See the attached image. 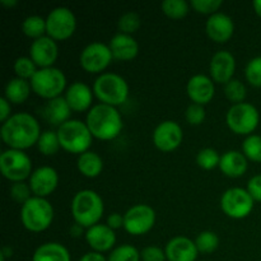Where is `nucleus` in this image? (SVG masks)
I'll list each match as a JSON object with an SVG mask.
<instances>
[{
  "instance_id": "1",
  "label": "nucleus",
  "mask_w": 261,
  "mask_h": 261,
  "mask_svg": "<svg viewBox=\"0 0 261 261\" xmlns=\"http://www.w3.org/2000/svg\"><path fill=\"white\" fill-rule=\"evenodd\" d=\"M0 135L3 142L12 149H27L37 144L41 135L40 124L28 112H17L3 122Z\"/></svg>"
},
{
  "instance_id": "2",
  "label": "nucleus",
  "mask_w": 261,
  "mask_h": 261,
  "mask_svg": "<svg viewBox=\"0 0 261 261\" xmlns=\"http://www.w3.org/2000/svg\"><path fill=\"white\" fill-rule=\"evenodd\" d=\"M86 124L93 137L102 140L115 139L122 130V119L116 107L94 105L87 114Z\"/></svg>"
},
{
  "instance_id": "3",
  "label": "nucleus",
  "mask_w": 261,
  "mask_h": 261,
  "mask_svg": "<svg viewBox=\"0 0 261 261\" xmlns=\"http://www.w3.org/2000/svg\"><path fill=\"white\" fill-rule=\"evenodd\" d=\"M105 206L101 196L93 190H81L74 195L71 200V214L76 224L89 227L98 224L102 218Z\"/></svg>"
},
{
  "instance_id": "4",
  "label": "nucleus",
  "mask_w": 261,
  "mask_h": 261,
  "mask_svg": "<svg viewBox=\"0 0 261 261\" xmlns=\"http://www.w3.org/2000/svg\"><path fill=\"white\" fill-rule=\"evenodd\" d=\"M54 219V208L50 201L32 196L20 208V221L31 232H42L50 227Z\"/></svg>"
},
{
  "instance_id": "5",
  "label": "nucleus",
  "mask_w": 261,
  "mask_h": 261,
  "mask_svg": "<svg viewBox=\"0 0 261 261\" xmlns=\"http://www.w3.org/2000/svg\"><path fill=\"white\" fill-rule=\"evenodd\" d=\"M93 92L102 103L116 107L127 99L129 86L119 74L102 73L94 81Z\"/></svg>"
},
{
  "instance_id": "6",
  "label": "nucleus",
  "mask_w": 261,
  "mask_h": 261,
  "mask_svg": "<svg viewBox=\"0 0 261 261\" xmlns=\"http://www.w3.org/2000/svg\"><path fill=\"white\" fill-rule=\"evenodd\" d=\"M58 137L61 148L70 153L87 152L91 147L92 137L86 122L81 120H69L58 127Z\"/></svg>"
},
{
  "instance_id": "7",
  "label": "nucleus",
  "mask_w": 261,
  "mask_h": 261,
  "mask_svg": "<svg viewBox=\"0 0 261 261\" xmlns=\"http://www.w3.org/2000/svg\"><path fill=\"white\" fill-rule=\"evenodd\" d=\"M66 86V78L63 70L55 66L41 68L31 79L32 91L46 99L60 97Z\"/></svg>"
},
{
  "instance_id": "8",
  "label": "nucleus",
  "mask_w": 261,
  "mask_h": 261,
  "mask_svg": "<svg viewBox=\"0 0 261 261\" xmlns=\"http://www.w3.org/2000/svg\"><path fill=\"white\" fill-rule=\"evenodd\" d=\"M0 171L13 182L24 181L32 175V161L23 150L10 148L0 154Z\"/></svg>"
},
{
  "instance_id": "9",
  "label": "nucleus",
  "mask_w": 261,
  "mask_h": 261,
  "mask_svg": "<svg viewBox=\"0 0 261 261\" xmlns=\"http://www.w3.org/2000/svg\"><path fill=\"white\" fill-rule=\"evenodd\" d=\"M260 115L256 107L247 102L233 103L227 111L226 121L229 129L240 135L254 132L259 125Z\"/></svg>"
},
{
  "instance_id": "10",
  "label": "nucleus",
  "mask_w": 261,
  "mask_h": 261,
  "mask_svg": "<svg viewBox=\"0 0 261 261\" xmlns=\"http://www.w3.org/2000/svg\"><path fill=\"white\" fill-rule=\"evenodd\" d=\"M254 199L242 188H231L221 196V208L228 217L241 219L249 216L254 208Z\"/></svg>"
},
{
  "instance_id": "11",
  "label": "nucleus",
  "mask_w": 261,
  "mask_h": 261,
  "mask_svg": "<svg viewBox=\"0 0 261 261\" xmlns=\"http://www.w3.org/2000/svg\"><path fill=\"white\" fill-rule=\"evenodd\" d=\"M75 28V15L66 7L54 8L46 18V33L54 40H66L73 35Z\"/></svg>"
},
{
  "instance_id": "12",
  "label": "nucleus",
  "mask_w": 261,
  "mask_h": 261,
  "mask_svg": "<svg viewBox=\"0 0 261 261\" xmlns=\"http://www.w3.org/2000/svg\"><path fill=\"white\" fill-rule=\"evenodd\" d=\"M155 223V212L148 204H137L124 214V228L127 233L140 236L153 228Z\"/></svg>"
},
{
  "instance_id": "13",
  "label": "nucleus",
  "mask_w": 261,
  "mask_h": 261,
  "mask_svg": "<svg viewBox=\"0 0 261 261\" xmlns=\"http://www.w3.org/2000/svg\"><path fill=\"white\" fill-rule=\"evenodd\" d=\"M112 59L109 45L102 42L88 43L79 56L82 68L88 73H99L107 68Z\"/></svg>"
},
{
  "instance_id": "14",
  "label": "nucleus",
  "mask_w": 261,
  "mask_h": 261,
  "mask_svg": "<svg viewBox=\"0 0 261 261\" xmlns=\"http://www.w3.org/2000/svg\"><path fill=\"white\" fill-rule=\"evenodd\" d=\"M152 138L153 143L158 149L163 152H171L181 144L184 134L182 129L177 122L172 120H166L157 125Z\"/></svg>"
},
{
  "instance_id": "15",
  "label": "nucleus",
  "mask_w": 261,
  "mask_h": 261,
  "mask_svg": "<svg viewBox=\"0 0 261 261\" xmlns=\"http://www.w3.org/2000/svg\"><path fill=\"white\" fill-rule=\"evenodd\" d=\"M58 45L50 36L36 38L30 47V58L41 68H50L58 58Z\"/></svg>"
},
{
  "instance_id": "16",
  "label": "nucleus",
  "mask_w": 261,
  "mask_h": 261,
  "mask_svg": "<svg viewBox=\"0 0 261 261\" xmlns=\"http://www.w3.org/2000/svg\"><path fill=\"white\" fill-rule=\"evenodd\" d=\"M59 176L55 168L50 166H42L36 168L30 176V188L35 196L46 198L56 189Z\"/></svg>"
},
{
  "instance_id": "17",
  "label": "nucleus",
  "mask_w": 261,
  "mask_h": 261,
  "mask_svg": "<svg viewBox=\"0 0 261 261\" xmlns=\"http://www.w3.org/2000/svg\"><path fill=\"white\" fill-rule=\"evenodd\" d=\"M234 70H236V59L229 51L221 50L213 55L209 65L211 76L217 83H228L233 79Z\"/></svg>"
},
{
  "instance_id": "18",
  "label": "nucleus",
  "mask_w": 261,
  "mask_h": 261,
  "mask_svg": "<svg viewBox=\"0 0 261 261\" xmlns=\"http://www.w3.org/2000/svg\"><path fill=\"white\" fill-rule=\"evenodd\" d=\"M165 252L168 261H195L199 251L193 240L176 236L167 242Z\"/></svg>"
},
{
  "instance_id": "19",
  "label": "nucleus",
  "mask_w": 261,
  "mask_h": 261,
  "mask_svg": "<svg viewBox=\"0 0 261 261\" xmlns=\"http://www.w3.org/2000/svg\"><path fill=\"white\" fill-rule=\"evenodd\" d=\"M87 244L93 249V251L102 252L109 251L116 244V234L114 229L110 228L107 224H94L89 227L86 232Z\"/></svg>"
},
{
  "instance_id": "20",
  "label": "nucleus",
  "mask_w": 261,
  "mask_h": 261,
  "mask_svg": "<svg viewBox=\"0 0 261 261\" xmlns=\"http://www.w3.org/2000/svg\"><path fill=\"white\" fill-rule=\"evenodd\" d=\"M206 33L216 42H226L232 37L234 31V23L228 14L217 12L208 18L205 24Z\"/></svg>"
},
{
  "instance_id": "21",
  "label": "nucleus",
  "mask_w": 261,
  "mask_h": 261,
  "mask_svg": "<svg viewBox=\"0 0 261 261\" xmlns=\"http://www.w3.org/2000/svg\"><path fill=\"white\" fill-rule=\"evenodd\" d=\"M188 94L194 103L206 105L214 97L213 79L205 74H195L188 82Z\"/></svg>"
},
{
  "instance_id": "22",
  "label": "nucleus",
  "mask_w": 261,
  "mask_h": 261,
  "mask_svg": "<svg viewBox=\"0 0 261 261\" xmlns=\"http://www.w3.org/2000/svg\"><path fill=\"white\" fill-rule=\"evenodd\" d=\"M109 47L111 50L112 58L121 61L133 60L139 53V45L137 40L132 35L121 32L116 33L110 40Z\"/></svg>"
},
{
  "instance_id": "23",
  "label": "nucleus",
  "mask_w": 261,
  "mask_h": 261,
  "mask_svg": "<svg viewBox=\"0 0 261 261\" xmlns=\"http://www.w3.org/2000/svg\"><path fill=\"white\" fill-rule=\"evenodd\" d=\"M65 99L73 111H86L91 107L93 93L92 89L83 82H74L68 87Z\"/></svg>"
},
{
  "instance_id": "24",
  "label": "nucleus",
  "mask_w": 261,
  "mask_h": 261,
  "mask_svg": "<svg viewBox=\"0 0 261 261\" xmlns=\"http://www.w3.org/2000/svg\"><path fill=\"white\" fill-rule=\"evenodd\" d=\"M71 109L66 102L65 97L60 96L56 98L48 99L42 109V116L51 125L61 126L64 122L70 120Z\"/></svg>"
},
{
  "instance_id": "25",
  "label": "nucleus",
  "mask_w": 261,
  "mask_h": 261,
  "mask_svg": "<svg viewBox=\"0 0 261 261\" xmlns=\"http://www.w3.org/2000/svg\"><path fill=\"white\" fill-rule=\"evenodd\" d=\"M219 168L229 177H240L247 170V158L239 150H228L221 155Z\"/></svg>"
},
{
  "instance_id": "26",
  "label": "nucleus",
  "mask_w": 261,
  "mask_h": 261,
  "mask_svg": "<svg viewBox=\"0 0 261 261\" xmlns=\"http://www.w3.org/2000/svg\"><path fill=\"white\" fill-rule=\"evenodd\" d=\"M32 261H70V254L61 244L47 242L36 249Z\"/></svg>"
},
{
  "instance_id": "27",
  "label": "nucleus",
  "mask_w": 261,
  "mask_h": 261,
  "mask_svg": "<svg viewBox=\"0 0 261 261\" xmlns=\"http://www.w3.org/2000/svg\"><path fill=\"white\" fill-rule=\"evenodd\" d=\"M76 166L82 175L87 176V177H97L102 172L103 161L99 157L98 153L87 150V152L79 154Z\"/></svg>"
},
{
  "instance_id": "28",
  "label": "nucleus",
  "mask_w": 261,
  "mask_h": 261,
  "mask_svg": "<svg viewBox=\"0 0 261 261\" xmlns=\"http://www.w3.org/2000/svg\"><path fill=\"white\" fill-rule=\"evenodd\" d=\"M31 89H32L31 82L15 76V78L10 79L5 86L4 97L12 103H23L30 96Z\"/></svg>"
},
{
  "instance_id": "29",
  "label": "nucleus",
  "mask_w": 261,
  "mask_h": 261,
  "mask_svg": "<svg viewBox=\"0 0 261 261\" xmlns=\"http://www.w3.org/2000/svg\"><path fill=\"white\" fill-rule=\"evenodd\" d=\"M22 30L24 35H27L28 37L35 38V40L42 37L43 33L46 32V19L37 14L28 15L23 20Z\"/></svg>"
},
{
  "instance_id": "30",
  "label": "nucleus",
  "mask_w": 261,
  "mask_h": 261,
  "mask_svg": "<svg viewBox=\"0 0 261 261\" xmlns=\"http://www.w3.org/2000/svg\"><path fill=\"white\" fill-rule=\"evenodd\" d=\"M60 142H59L58 133L53 132V130H45L41 133L40 139L37 142V148L42 154L45 155H53L58 153L59 148H60Z\"/></svg>"
},
{
  "instance_id": "31",
  "label": "nucleus",
  "mask_w": 261,
  "mask_h": 261,
  "mask_svg": "<svg viewBox=\"0 0 261 261\" xmlns=\"http://www.w3.org/2000/svg\"><path fill=\"white\" fill-rule=\"evenodd\" d=\"M196 249L199 252H204V254H211V252L216 251L218 249L219 239L217 233L212 231H204L198 234L195 240Z\"/></svg>"
},
{
  "instance_id": "32",
  "label": "nucleus",
  "mask_w": 261,
  "mask_h": 261,
  "mask_svg": "<svg viewBox=\"0 0 261 261\" xmlns=\"http://www.w3.org/2000/svg\"><path fill=\"white\" fill-rule=\"evenodd\" d=\"M161 8L166 15L173 19L184 18L189 13V4L185 0H165Z\"/></svg>"
},
{
  "instance_id": "33",
  "label": "nucleus",
  "mask_w": 261,
  "mask_h": 261,
  "mask_svg": "<svg viewBox=\"0 0 261 261\" xmlns=\"http://www.w3.org/2000/svg\"><path fill=\"white\" fill-rule=\"evenodd\" d=\"M140 252L132 245H121L115 247L107 261H140Z\"/></svg>"
},
{
  "instance_id": "34",
  "label": "nucleus",
  "mask_w": 261,
  "mask_h": 261,
  "mask_svg": "<svg viewBox=\"0 0 261 261\" xmlns=\"http://www.w3.org/2000/svg\"><path fill=\"white\" fill-rule=\"evenodd\" d=\"M242 153L246 158L254 161V162H261V137L260 135H249L242 143Z\"/></svg>"
},
{
  "instance_id": "35",
  "label": "nucleus",
  "mask_w": 261,
  "mask_h": 261,
  "mask_svg": "<svg viewBox=\"0 0 261 261\" xmlns=\"http://www.w3.org/2000/svg\"><path fill=\"white\" fill-rule=\"evenodd\" d=\"M221 162V155L213 148H203L196 154V163L204 170H213Z\"/></svg>"
},
{
  "instance_id": "36",
  "label": "nucleus",
  "mask_w": 261,
  "mask_h": 261,
  "mask_svg": "<svg viewBox=\"0 0 261 261\" xmlns=\"http://www.w3.org/2000/svg\"><path fill=\"white\" fill-rule=\"evenodd\" d=\"M36 64L33 63L32 59L30 56H19V58L15 59L14 61V71L17 74L18 78L22 79H32V76L35 75L36 71L38 69H36Z\"/></svg>"
},
{
  "instance_id": "37",
  "label": "nucleus",
  "mask_w": 261,
  "mask_h": 261,
  "mask_svg": "<svg viewBox=\"0 0 261 261\" xmlns=\"http://www.w3.org/2000/svg\"><path fill=\"white\" fill-rule=\"evenodd\" d=\"M140 24H142V19H140L139 14L135 12L124 13L119 18V22H117V27H119L120 32L126 33V35H132V33L137 32L139 30Z\"/></svg>"
},
{
  "instance_id": "38",
  "label": "nucleus",
  "mask_w": 261,
  "mask_h": 261,
  "mask_svg": "<svg viewBox=\"0 0 261 261\" xmlns=\"http://www.w3.org/2000/svg\"><path fill=\"white\" fill-rule=\"evenodd\" d=\"M224 94L227 98L234 103H241L246 97V87L239 79H231L224 84Z\"/></svg>"
},
{
  "instance_id": "39",
  "label": "nucleus",
  "mask_w": 261,
  "mask_h": 261,
  "mask_svg": "<svg viewBox=\"0 0 261 261\" xmlns=\"http://www.w3.org/2000/svg\"><path fill=\"white\" fill-rule=\"evenodd\" d=\"M247 82L255 87H261V56L252 58L245 69Z\"/></svg>"
},
{
  "instance_id": "40",
  "label": "nucleus",
  "mask_w": 261,
  "mask_h": 261,
  "mask_svg": "<svg viewBox=\"0 0 261 261\" xmlns=\"http://www.w3.org/2000/svg\"><path fill=\"white\" fill-rule=\"evenodd\" d=\"M10 196H12V199L14 201H17V203L19 204H24L25 201L30 200L32 196H31V193H32V190H31L30 188V184H25L23 182V181H19V182H14L12 186H10Z\"/></svg>"
},
{
  "instance_id": "41",
  "label": "nucleus",
  "mask_w": 261,
  "mask_h": 261,
  "mask_svg": "<svg viewBox=\"0 0 261 261\" xmlns=\"http://www.w3.org/2000/svg\"><path fill=\"white\" fill-rule=\"evenodd\" d=\"M190 4L198 13L212 15L217 13V10L223 4V2L222 0H191Z\"/></svg>"
},
{
  "instance_id": "42",
  "label": "nucleus",
  "mask_w": 261,
  "mask_h": 261,
  "mask_svg": "<svg viewBox=\"0 0 261 261\" xmlns=\"http://www.w3.org/2000/svg\"><path fill=\"white\" fill-rule=\"evenodd\" d=\"M185 116L189 124L200 125L201 122L205 120V109H204L203 105L194 103L193 102V103L189 105V107L186 109Z\"/></svg>"
},
{
  "instance_id": "43",
  "label": "nucleus",
  "mask_w": 261,
  "mask_h": 261,
  "mask_svg": "<svg viewBox=\"0 0 261 261\" xmlns=\"http://www.w3.org/2000/svg\"><path fill=\"white\" fill-rule=\"evenodd\" d=\"M143 261H166V252L158 246H147L140 252Z\"/></svg>"
},
{
  "instance_id": "44",
  "label": "nucleus",
  "mask_w": 261,
  "mask_h": 261,
  "mask_svg": "<svg viewBox=\"0 0 261 261\" xmlns=\"http://www.w3.org/2000/svg\"><path fill=\"white\" fill-rule=\"evenodd\" d=\"M247 191L252 199L261 201V175H255L247 182Z\"/></svg>"
},
{
  "instance_id": "45",
  "label": "nucleus",
  "mask_w": 261,
  "mask_h": 261,
  "mask_svg": "<svg viewBox=\"0 0 261 261\" xmlns=\"http://www.w3.org/2000/svg\"><path fill=\"white\" fill-rule=\"evenodd\" d=\"M107 226L112 229H117L124 227V216L120 213H112L107 217Z\"/></svg>"
},
{
  "instance_id": "46",
  "label": "nucleus",
  "mask_w": 261,
  "mask_h": 261,
  "mask_svg": "<svg viewBox=\"0 0 261 261\" xmlns=\"http://www.w3.org/2000/svg\"><path fill=\"white\" fill-rule=\"evenodd\" d=\"M10 116H12L10 115V102L5 97H2L0 98V121L5 122Z\"/></svg>"
},
{
  "instance_id": "47",
  "label": "nucleus",
  "mask_w": 261,
  "mask_h": 261,
  "mask_svg": "<svg viewBox=\"0 0 261 261\" xmlns=\"http://www.w3.org/2000/svg\"><path fill=\"white\" fill-rule=\"evenodd\" d=\"M79 261H107V259L103 256V255L99 254V252L91 251L84 254L83 256L79 259Z\"/></svg>"
},
{
  "instance_id": "48",
  "label": "nucleus",
  "mask_w": 261,
  "mask_h": 261,
  "mask_svg": "<svg viewBox=\"0 0 261 261\" xmlns=\"http://www.w3.org/2000/svg\"><path fill=\"white\" fill-rule=\"evenodd\" d=\"M82 228H83V227L79 226V224L75 223L70 228V233L73 234V236H79V234H81V232H82Z\"/></svg>"
},
{
  "instance_id": "49",
  "label": "nucleus",
  "mask_w": 261,
  "mask_h": 261,
  "mask_svg": "<svg viewBox=\"0 0 261 261\" xmlns=\"http://www.w3.org/2000/svg\"><path fill=\"white\" fill-rule=\"evenodd\" d=\"M252 7H254L256 14L261 18V0H255V2L252 3Z\"/></svg>"
},
{
  "instance_id": "50",
  "label": "nucleus",
  "mask_w": 261,
  "mask_h": 261,
  "mask_svg": "<svg viewBox=\"0 0 261 261\" xmlns=\"http://www.w3.org/2000/svg\"><path fill=\"white\" fill-rule=\"evenodd\" d=\"M3 5H7V7H14L18 4L17 0H2Z\"/></svg>"
}]
</instances>
